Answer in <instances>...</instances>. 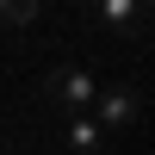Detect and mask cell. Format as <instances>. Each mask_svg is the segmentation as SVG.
<instances>
[{"label": "cell", "instance_id": "1", "mask_svg": "<svg viewBox=\"0 0 155 155\" xmlns=\"http://www.w3.org/2000/svg\"><path fill=\"white\" fill-rule=\"evenodd\" d=\"M44 93L56 99L68 118H87V106H93V93H99V81L81 68V62H56V68L44 74Z\"/></svg>", "mask_w": 155, "mask_h": 155}, {"label": "cell", "instance_id": "2", "mask_svg": "<svg viewBox=\"0 0 155 155\" xmlns=\"http://www.w3.org/2000/svg\"><path fill=\"white\" fill-rule=\"evenodd\" d=\"M93 112H99V130H118V124H137V112H143V93H137L130 81H112V87H99L93 93Z\"/></svg>", "mask_w": 155, "mask_h": 155}, {"label": "cell", "instance_id": "3", "mask_svg": "<svg viewBox=\"0 0 155 155\" xmlns=\"http://www.w3.org/2000/svg\"><path fill=\"white\" fill-rule=\"evenodd\" d=\"M93 19L106 25V31H137V25H143V6H137V0H106Z\"/></svg>", "mask_w": 155, "mask_h": 155}, {"label": "cell", "instance_id": "4", "mask_svg": "<svg viewBox=\"0 0 155 155\" xmlns=\"http://www.w3.org/2000/svg\"><path fill=\"white\" fill-rule=\"evenodd\" d=\"M68 149L74 155H99L106 149V130H99L93 118H68Z\"/></svg>", "mask_w": 155, "mask_h": 155}, {"label": "cell", "instance_id": "5", "mask_svg": "<svg viewBox=\"0 0 155 155\" xmlns=\"http://www.w3.org/2000/svg\"><path fill=\"white\" fill-rule=\"evenodd\" d=\"M37 19H44L37 0H25V6H0V25H37Z\"/></svg>", "mask_w": 155, "mask_h": 155}, {"label": "cell", "instance_id": "6", "mask_svg": "<svg viewBox=\"0 0 155 155\" xmlns=\"http://www.w3.org/2000/svg\"><path fill=\"white\" fill-rule=\"evenodd\" d=\"M0 155H6V143H0Z\"/></svg>", "mask_w": 155, "mask_h": 155}]
</instances>
